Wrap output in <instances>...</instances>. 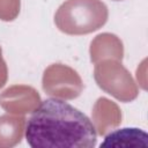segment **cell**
I'll use <instances>...</instances> for the list:
<instances>
[{"label":"cell","instance_id":"obj_1","mask_svg":"<svg viewBox=\"0 0 148 148\" xmlns=\"http://www.w3.org/2000/svg\"><path fill=\"white\" fill-rule=\"evenodd\" d=\"M25 140L32 148H92L95 125L79 109L60 98H46L25 123Z\"/></svg>","mask_w":148,"mask_h":148},{"label":"cell","instance_id":"obj_2","mask_svg":"<svg viewBox=\"0 0 148 148\" xmlns=\"http://www.w3.org/2000/svg\"><path fill=\"white\" fill-rule=\"evenodd\" d=\"M101 146H114V147H147L148 136L147 133L140 128L126 127L118 128L109 133Z\"/></svg>","mask_w":148,"mask_h":148}]
</instances>
